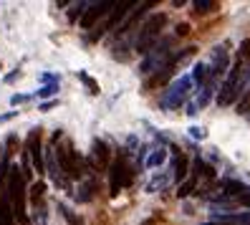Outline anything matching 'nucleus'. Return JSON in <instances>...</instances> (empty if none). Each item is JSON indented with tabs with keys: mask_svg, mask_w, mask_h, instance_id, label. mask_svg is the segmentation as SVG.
<instances>
[{
	"mask_svg": "<svg viewBox=\"0 0 250 225\" xmlns=\"http://www.w3.org/2000/svg\"><path fill=\"white\" fill-rule=\"evenodd\" d=\"M248 66H250V41H243L240 48H238V56H235V66L228 73V79L223 81V89H220V94H217V104H220V107H228V104L238 101V96L245 91L243 73H245Z\"/></svg>",
	"mask_w": 250,
	"mask_h": 225,
	"instance_id": "1",
	"label": "nucleus"
},
{
	"mask_svg": "<svg viewBox=\"0 0 250 225\" xmlns=\"http://www.w3.org/2000/svg\"><path fill=\"white\" fill-rule=\"evenodd\" d=\"M8 198H10V207H13V218L21 225L28 223V213H25V177L23 170L10 167L8 170Z\"/></svg>",
	"mask_w": 250,
	"mask_h": 225,
	"instance_id": "2",
	"label": "nucleus"
},
{
	"mask_svg": "<svg viewBox=\"0 0 250 225\" xmlns=\"http://www.w3.org/2000/svg\"><path fill=\"white\" fill-rule=\"evenodd\" d=\"M165 25H167V13H154V16H149L144 21V25L139 28V36L134 41V48L137 53H149L154 48V43L159 41L162 31H165Z\"/></svg>",
	"mask_w": 250,
	"mask_h": 225,
	"instance_id": "3",
	"label": "nucleus"
},
{
	"mask_svg": "<svg viewBox=\"0 0 250 225\" xmlns=\"http://www.w3.org/2000/svg\"><path fill=\"white\" fill-rule=\"evenodd\" d=\"M172 48H174V38L167 36V38H159L157 41V46L146 53V58L142 61V73H157L162 71L165 66L172 64Z\"/></svg>",
	"mask_w": 250,
	"mask_h": 225,
	"instance_id": "4",
	"label": "nucleus"
},
{
	"mask_svg": "<svg viewBox=\"0 0 250 225\" xmlns=\"http://www.w3.org/2000/svg\"><path fill=\"white\" fill-rule=\"evenodd\" d=\"M192 79L189 76H182L177 81H172L167 89H165V94L159 96V107L165 109V112H174V109H180L182 104L189 99V94H192Z\"/></svg>",
	"mask_w": 250,
	"mask_h": 225,
	"instance_id": "5",
	"label": "nucleus"
},
{
	"mask_svg": "<svg viewBox=\"0 0 250 225\" xmlns=\"http://www.w3.org/2000/svg\"><path fill=\"white\" fill-rule=\"evenodd\" d=\"M56 162H58V167H61V172H63L68 180H79V177L83 175V162H81L79 152L73 149L71 142L58 144V149H56Z\"/></svg>",
	"mask_w": 250,
	"mask_h": 225,
	"instance_id": "6",
	"label": "nucleus"
},
{
	"mask_svg": "<svg viewBox=\"0 0 250 225\" xmlns=\"http://www.w3.org/2000/svg\"><path fill=\"white\" fill-rule=\"evenodd\" d=\"M131 180H134V170L129 167L126 157L119 155V157L114 159L111 170H109V182H111V195H114V198H116V195H119L124 187L131 185Z\"/></svg>",
	"mask_w": 250,
	"mask_h": 225,
	"instance_id": "7",
	"label": "nucleus"
},
{
	"mask_svg": "<svg viewBox=\"0 0 250 225\" xmlns=\"http://www.w3.org/2000/svg\"><path fill=\"white\" fill-rule=\"evenodd\" d=\"M210 71H208V76L215 81V84H220V79L225 76V71H228V66H230V51H228V46H215L212 51H210V64H205Z\"/></svg>",
	"mask_w": 250,
	"mask_h": 225,
	"instance_id": "8",
	"label": "nucleus"
},
{
	"mask_svg": "<svg viewBox=\"0 0 250 225\" xmlns=\"http://www.w3.org/2000/svg\"><path fill=\"white\" fill-rule=\"evenodd\" d=\"M137 3H131V0H122V3H114V8H111V16L106 18V23H101L96 31L89 36V41H99L104 33H109V31H114L116 25H119V21H124V16H126V10L129 8H134Z\"/></svg>",
	"mask_w": 250,
	"mask_h": 225,
	"instance_id": "9",
	"label": "nucleus"
},
{
	"mask_svg": "<svg viewBox=\"0 0 250 225\" xmlns=\"http://www.w3.org/2000/svg\"><path fill=\"white\" fill-rule=\"evenodd\" d=\"M23 152L28 155V159L33 162V170L38 175L46 172V164H43V149H41V129H31V134H28V139H25Z\"/></svg>",
	"mask_w": 250,
	"mask_h": 225,
	"instance_id": "10",
	"label": "nucleus"
},
{
	"mask_svg": "<svg viewBox=\"0 0 250 225\" xmlns=\"http://www.w3.org/2000/svg\"><path fill=\"white\" fill-rule=\"evenodd\" d=\"M114 8V3L111 0H99V3H91V5H86V13H83V18H81V28H94V23L99 21V18H104L106 13Z\"/></svg>",
	"mask_w": 250,
	"mask_h": 225,
	"instance_id": "11",
	"label": "nucleus"
},
{
	"mask_svg": "<svg viewBox=\"0 0 250 225\" xmlns=\"http://www.w3.org/2000/svg\"><path fill=\"white\" fill-rule=\"evenodd\" d=\"M43 164H46V170H48L51 180H53V182H56L58 187H68V180L63 177L61 167H58V162H56V149H53V147H48V149H46V157H43Z\"/></svg>",
	"mask_w": 250,
	"mask_h": 225,
	"instance_id": "12",
	"label": "nucleus"
},
{
	"mask_svg": "<svg viewBox=\"0 0 250 225\" xmlns=\"http://www.w3.org/2000/svg\"><path fill=\"white\" fill-rule=\"evenodd\" d=\"M91 162H94V167H96V170H106V167H109V147H106V142L94 139Z\"/></svg>",
	"mask_w": 250,
	"mask_h": 225,
	"instance_id": "13",
	"label": "nucleus"
},
{
	"mask_svg": "<svg viewBox=\"0 0 250 225\" xmlns=\"http://www.w3.org/2000/svg\"><path fill=\"white\" fill-rule=\"evenodd\" d=\"M174 68H177V64H174V56H172V64L169 66H165V68H162V71H157L154 73V76L149 79V81H146V89H157V86H165L172 76H174Z\"/></svg>",
	"mask_w": 250,
	"mask_h": 225,
	"instance_id": "14",
	"label": "nucleus"
},
{
	"mask_svg": "<svg viewBox=\"0 0 250 225\" xmlns=\"http://www.w3.org/2000/svg\"><path fill=\"white\" fill-rule=\"evenodd\" d=\"M189 172V162L187 157L180 152V149H174V180H185Z\"/></svg>",
	"mask_w": 250,
	"mask_h": 225,
	"instance_id": "15",
	"label": "nucleus"
},
{
	"mask_svg": "<svg viewBox=\"0 0 250 225\" xmlns=\"http://www.w3.org/2000/svg\"><path fill=\"white\" fill-rule=\"evenodd\" d=\"M0 225H16L13 223V207H10L8 190L3 192V198H0Z\"/></svg>",
	"mask_w": 250,
	"mask_h": 225,
	"instance_id": "16",
	"label": "nucleus"
},
{
	"mask_svg": "<svg viewBox=\"0 0 250 225\" xmlns=\"http://www.w3.org/2000/svg\"><path fill=\"white\" fill-rule=\"evenodd\" d=\"M169 172H157L152 180H149V185H146V192H159V190H165L169 185Z\"/></svg>",
	"mask_w": 250,
	"mask_h": 225,
	"instance_id": "17",
	"label": "nucleus"
},
{
	"mask_svg": "<svg viewBox=\"0 0 250 225\" xmlns=\"http://www.w3.org/2000/svg\"><path fill=\"white\" fill-rule=\"evenodd\" d=\"M165 159H167V149H165V147H154L152 155L144 159V164H146V167H159Z\"/></svg>",
	"mask_w": 250,
	"mask_h": 225,
	"instance_id": "18",
	"label": "nucleus"
},
{
	"mask_svg": "<svg viewBox=\"0 0 250 225\" xmlns=\"http://www.w3.org/2000/svg\"><path fill=\"white\" fill-rule=\"evenodd\" d=\"M189 79H192V86H195V89H200V86L205 84V79H208V66H205V64H195L192 76H189Z\"/></svg>",
	"mask_w": 250,
	"mask_h": 225,
	"instance_id": "19",
	"label": "nucleus"
},
{
	"mask_svg": "<svg viewBox=\"0 0 250 225\" xmlns=\"http://www.w3.org/2000/svg\"><path fill=\"white\" fill-rule=\"evenodd\" d=\"M58 213H61V215H63V220H66L68 225H83V218H81V215H76V213H73V210H71V207H66L63 202H61V205H58Z\"/></svg>",
	"mask_w": 250,
	"mask_h": 225,
	"instance_id": "20",
	"label": "nucleus"
},
{
	"mask_svg": "<svg viewBox=\"0 0 250 225\" xmlns=\"http://www.w3.org/2000/svg\"><path fill=\"white\" fill-rule=\"evenodd\" d=\"M43 195H46V182H41V180H38V182L31 187V200H33L36 207L43 205Z\"/></svg>",
	"mask_w": 250,
	"mask_h": 225,
	"instance_id": "21",
	"label": "nucleus"
},
{
	"mask_svg": "<svg viewBox=\"0 0 250 225\" xmlns=\"http://www.w3.org/2000/svg\"><path fill=\"white\" fill-rule=\"evenodd\" d=\"M94 190H96V182H83L81 190H79V195H76V200L79 202H89L94 198Z\"/></svg>",
	"mask_w": 250,
	"mask_h": 225,
	"instance_id": "22",
	"label": "nucleus"
},
{
	"mask_svg": "<svg viewBox=\"0 0 250 225\" xmlns=\"http://www.w3.org/2000/svg\"><path fill=\"white\" fill-rule=\"evenodd\" d=\"M195 13H197V16H205V13H212L215 8H217V3H215V0H195Z\"/></svg>",
	"mask_w": 250,
	"mask_h": 225,
	"instance_id": "23",
	"label": "nucleus"
},
{
	"mask_svg": "<svg viewBox=\"0 0 250 225\" xmlns=\"http://www.w3.org/2000/svg\"><path fill=\"white\" fill-rule=\"evenodd\" d=\"M79 79L83 81V86H86V89H89V94H94V96L99 94V84H96V81L89 76V73H86V71H79Z\"/></svg>",
	"mask_w": 250,
	"mask_h": 225,
	"instance_id": "24",
	"label": "nucleus"
},
{
	"mask_svg": "<svg viewBox=\"0 0 250 225\" xmlns=\"http://www.w3.org/2000/svg\"><path fill=\"white\" fill-rule=\"evenodd\" d=\"M41 99H48V96H56L58 94V84H48V86H41L38 91H36Z\"/></svg>",
	"mask_w": 250,
	"mask_h": 225,
	"instance_id": "25",
	"label": "nucleus"
},
{
	"mask_svg": "<svg viewBox=\"0 0 250 225\" xmlns=\"http://www.w3.org/2000/svg\"><path fill=\"white\" fill-rule=\"evenodd\" d=\"M248 107H250V89H248V91H245L243 101L238 104V114H248Z\"/></svg>",
	"mask_w": 250,
	"mask_h": 225,
	"instance_id": "26",
	"label": "nucleus"
},
{
	"mask_svg": "<svg viewBox=\"0 0 250 225\" xmlns=\"http://www.w3.org/2000/svg\"><path fill=\"white\" fill-rule=\"evenodd\" d=\"M28 99H31L28 94H16V96H10V104H13V107H18V104H25Z\"/></svg>",
	"mask_w": 250,
	"mask_h": 225,
	"instance_id": "27",
	"label": "nucleus"
},
{
	"mask_svg": "<svg viewBox=\"0 0 250 225\" xmlns=\"http://www.w3.org/2000/svg\"><path fill=\"white\" fill-rule=\"evenodd\" d=\"M86 5H89V3H79V5H73V10L68 13V21H76V16H79V13H81Z\"/></svg>",
	"mask_w": 250,
	"mask_h": 225,
	"instance_id": "28",
	"label": "nucleus"
},
{
	"mask_svg": "<svg viewBox=\"0 0 250 225\" xmlns=\"http://www.w3.org/2000/svg\"><path fill=\"white\" fill-rule=\"evenodd\" d=\"M189 137H195V139H205V132L200 127H189Z\"/></svg>",
	"mask_w": 250,
	"mask_h": 225,
	"instance_id": "29",
	"label": "nucleus"
},
{
	"mask_svg": "<svg viewBox=\"0 0 250 225\" xmlns=\"http://www.w3.org/2000/svg\"><path fill=\"white\" fill-rule=\"evenodd\" d=\"M187 33H189V25H187V23H180V25H177V36L182 38V36H187Z\"/></svg>",
	"mask_w": 250,
	"mask_h": 225,
	"instance_id": "30",
	"label": "nucleus"
},
{
	"mask_svg": "<svg viewBox=\"0 0 250 225\" xmlns=\"http://www.w3.org/2000/svg\"><path fill=\"white\" fill-rule=\"evenodd\" d=\"M41 79L46 81V84H58V76H53V73H43Z\"/></svg>",
	"mask_w": 250,
	"mask_h": 225,
	"instance_id": "31",
	"label": "nucleus"
},
{
	"mask_svg": "<svg viewBox=\"0 0 250 225\" xmlns=\"http://www.w3.org/2000/svg\"><path fill=\"white\" fill-rule=\"evenodd\" d=\"M56 107V101H43L41 104V112H48V109H53Z\"/></svg>",
	"mask_w": 250,
	"mask_h": 225,
	"instance_id": "32",
	"label": "nucleus"
},
{
	"mask_svg": "<svg viewBox=\"0 0 250 225\" xmlns=\"http://www.w3.org/2000/svg\"><path fill=\"white\" fill-rule=\"evenodd\" d=\"M18 76H21V71H13V73H8V76H5V81H8V84H13Z\"/></svg>",
	"mask_w": 250,
	"mask_h": 225,
	"instance_id": "33",
	"label": "nucleus"
},
{
	"mask_svg": "<svg viewBox=\"0 0 250 225\" xmlns=\"http://www.w3.org/2000/svg\"><path fill=\"white\" fill-rule=\"evenodd\" d=\"M16 114H18V112H8V114H3V116H0V124H3V122H8V119H13Z\"/></svg>",
	"mask_w": 250,
	"mask_h": 225,
	"instance_id": "34",
	"label": "nucleus"
},
{
	"mask_svg": "<svg viewBox=\"0 0 250 225\" xmlns=\"http://www.w3.org/2000/svg\"><path fill=\"white\" fill-rule=\"evenodd\" d=\"M250 84V66L245 68V73H243V86H248Z\"/></svg>",
	"mask_w": 250,
	"mask_h": 225,
	"instance_id": "35",
	"label": "nucleus"
},
{
	"mask_svg": "<svg viewBox=\"0 0 250 225\" xmlns=\"http://www.w3.org/2000/svg\"><path fill=\"white\" fill-rule=\"evenodd\" d=\"M202 225H225V223H202Z\"/></svg>",
	"mask_w": 250,
	"mask_h": 225,
	"instance_id": "36",
	"label": "nucleus"
}]
</instances>
